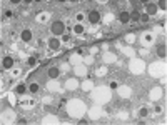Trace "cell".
Instances as JSON below:
<instances>
[{
  "mask_svg": "<svg viewBox=\"0 0 167 125\" xmlns=\"http://www.w3.org/2000/svg\"><path fill=\"white\" fill-rule=\"evenodd\" d=\"M50 30H52V33L55 35V37H60V35H64V32H65V25H64V22H53L52 27H50Z\"/></svg>",
  "mask_w": 167,
  "mask_h": 125,
  "instance_id": "cell-1",
  "label": "cell"
},
{
  "mask_svg": "<svg viewBox=\"0 0 167 125\" xmlns=\"http://www.w3.org/2000/svg\"><path fill=\"white\" fill-rule=\"evenodd\" d=\"M89 22H90V23H99L100 22V13L97 12V10L89 12Z\"/></svg>",
  "mask_w": 167,
  "mask_h": 125,
  "instance_id": "cell-2",
  "label": "cell"
},
{
  "mask_svg": "<svg viewBox=\"0 0 167 125\" xmlns=\"http://www.w3.org/2000/svg\"><path fill=\"white\" fill-rule=\"evenodd\" d=\"M49 47H50L52 50H59V48H60V40L57 39V37L50 39V40H49Z\"/></svg>",
  "mask_w": 167,
  "mask_h": 125,
  "instance_id": "cell-3",
  "label": "cell"
},
{
  "mask_svg": "<svg viewBox=\"0 0 167 125\" xmlns=\"http://www.w3.org/2000/svg\"><path fill=\"white\" fill-rule=\"evenodd\" d=\"M2 67H3V68H12L13 67V59L12 57H3V60H2Z\"/></svg>",
  "mask_w": 167,
  "mask_h": 125,
  "instance_id": "cell-4",
  "label": "cell"
},
{
  "mask_svg": "<svg viewBox=\"0 0 167 125\" xmlns=\"http://www.w3.org/2000/svg\"><path fill=\"white\" fill-rule=\"evenodd\" d=\"M146 12L149 13V15L157 13V5H155V3H146Z\"/></svg>",
  "mask_w": 167,
  "mask_h": 125,
  "instance_id": "cell-5",
  "label": "cell"
},
{
  "mask_svg": "<svg viewBox=\"0 0 167 125\" xmlns=\"http://www.w3.org/2000/svg\"><path fill=\"white\" fill-rule=\"evenodd\" d=\"M59 73H60V70L57 67H50V68H49V77H50V79H57Z\"/></svg>",
  "mask_w": 167,
  "mask_h": 125,
  "instance_id": "cell-6",
  "label": "cell"
},
{
  "mask_svg": "<svg viewBox=\"0 0 167 125\" xmlns=\"http://www.w3.org/2000/svg\"><path fill=\"white\" fill-rule=\"evenodd\" d=\"M166 52H167V48H166V45H164V44L157 47V55H159L160 59H166V55H167Z\"/></svg>",
  "mask_w": 167,
  "mask_h": 125,
  "instance_id": "cell-7",
  "label": "cell"
},
{
  "mask_svg": "<svg viewBox=\"0 0 167 125\" xmlns=\"http://www.w3.org/2000/svg\"><path fill=\"white\" fill-rule=\"evenodd\" d=\"M119 20L122 22V23H127V22L130 20V13H129V12H120V15H119Z\"/></svg>",
  "mask_w": 167,
  "mask_h": 125,
  "instance_id": "cell-8",
  "label": "cell"
},
{
  "mask_svg": "<svg viewBox=\"0 0 167 125\" xmlns=\"http://www.w3.org/2000/svg\"><path fill=\"white\" fill-rule=\"evenodd\" d=\"M22 40H24V42H30V40H32V32H30V30H24V32H22Z\"/></svg>",
  "mask_w": 167,
  "mask_h": 125,
  "instance_id": "cell-9",
  "label": "cell"
},
{
  "mask_svg": "<svg viewBox=\"0 0 167 125\" xmlns=\"http://www.w3.org/2000/svg\"><path fill=\"white\" fill-rule=\"evenodd\" d=\"M84 30H85V28H84V25H82V23H77V25L73 27V32L77 33V35H82V33H84Z\"/></svg>",
  "mask_w": 167,
  "mask_h": 125,
  "instance_id": "cell-10",
  "label": "cell"
},
{
  "mask_svg": "<svg viewBox=\"0 0 167 125\" xmlns=\"http://www.w3.org/2000/svg\"><path fill=\"white\" fill-rule=\"evenodd\" d=\"M166 7H167V0H159V5H157V8L166 10Z\"/></svg>",
  "mask_w": 167,
  "mask_h": 125,
  "instance_id": "cell-11",
  "label": "cell"
},
{
  "mask_svg": "<svg viewBox=\"0 0 167 125\" xmlns=\"http://www.w3.org/2000/svg\"><path fill=\"white\" fill-rule=\"evenodd\" d=\"M25 90H27V88H25L24 84H20V85L17 87V93H25Z\"/></svg>",
  "mask_w": 167,
  "mask_h": 125,
  "instance_id": "cell-12",
  "label": "cell"
},
{
  "mask_svg": "<svg viewBox=\"0 0 167 125\" xmlns=\"http://www.w3.org/2000/svg\"><path fill=\"white\" fill-rule=\"evenodd\" d=\"M139 17H140V13L135 10V12H132L130 13V20H139Z\"/></svg>",
  "mask_w": 167,
  "mask_h": 125,
  "instance_id": "cell-13",
  "label": "cell"
},
{
  "mask_svg": "<svg viewBox=\"0 0 167 125\" xmlns=\"http://www.w3.org/2000/svg\"><path fill=\"white\" fill-rule=\"evenodd\" d=\"M149 17H150L149 13H142V15L139 17V20H142V22H149Z\"/></svg>",
  "mask_w": 167,
  "mask_h": 125,
  "instance_id": "cell-14",
  "label": "cell"
},
{
  "mask_svg": "<svg viewBox=\"0 0 167 125\" xmlns=\"http://www.w3.org/2000/svg\"><path fill=\"white\" fill-rule=\"evenodd\" d=\"M27 64H28L30 67H33V65H35V59H33V57H28V60H27Z\"/></svg>",
  "mask_w": 167,
  "mask_h": 125,
  "instance_id": "cell-15",
  "label": "cell"
},
{
  "mask_svg": "<svg viewBox=\"0 0 167 125\" xmlns=\"http://www.w3.org/2000/svg\"><path fill=\"white\" fill-rule=\"evenodd\" d=\"M37 90H39V85H37V84H32V85H30V92H37Z\"/></svg>",
  "mask_w": 167,
  "mask_h": 125,
  "instance_id": "cell-16",
  "label": "cell"
},
{
  "mask_svg": "<svg viewBox=\"0 0 167 125\" xmlns=\"http://www.w3.org/2000/svg\"><path fill=\"white\" fill-rule=\"evenodd\" d=\"M147 113H149V110H147V108H140V115H142V117H146Z\"/></svg>",
  "mask_w": 167,
  "mask_h": 125,
  "instance_id": "cell-17",
  "label": "cell"
},
{
  "mask_svg": "<svg viewBox=\"0 0 167 125\" xmlns=\"http://www.w3.org/2000/svg\"><path fill=\"white\" fill-rule=\"evenodd\" d=\"M12 15H13V13L10 12V10H7V12H5V17H8V19H10V17H12Z\"/></svg>",
  "mask_w": 167,
  "mask_h": 125,
  "instance_id": "cell-18",
  "label": "cell"
},
{
  "mask_svg": "<svg viewBox=\"0 0 167 125\" xmlns=\"http://www.w3.org/2000/svg\"><path fill=\"white\" fill-rule=\"evenodd\" d=\"M12 3H20V2H24V0H10Z\"/></svg>",
  "mask_w": 167,
  "mask_h": 125,
  "instance_id": "cell-19",
  "label": "cell"
},
{
  "mask_svg": "<svg viewBox=\"0 0 167 125\" xmlns=\"http://www.w3.org/2000/svg\"><path fill=\"white\" fill-rule=\"evenodd\" d=\"M24 2H25V3H30V2H35V0H24Z\"/></svg>",
  "mask_w": 167,
  "mask_h": 125,
  "instance_id": "cell-20",
  "label": "cell"
},
{
  "mask_svg": "<svg viewBox=\"0 0 167 125\" xmlns=\"http://www.w3.org/2000/svg\"><path fill=\"white\" fill-rule=\"evenodd\" d=\"M140 2H142V3H149V0H140Z\"/></svg>",
  "mask_w": 167,
  "mask_h": 125,
  "instance_id": "cell-21",
  "label": "cell"
},
{
  "mask_svg": "<svg viewBox=\"0 0 167 125\" xmlns=\"http://www.w3.org/2000/svg\"><path fill=\"white\" fill-rule=\"evenodd\" d=\"M57 2H67V0H57Z\"/></svg>",
  "mask_w": 167,
  "mask_h": 125,
  "instance_id": "cell-22",
  "label": "cell"
},
{
  "mask_svg": "<svg viewBox=\"0 0 167 125\" xmlns=\"http://www.w3.org/2000/svg\"><path fill=\"white\" fill-rule=\"evenodd\" d=\"M35 2H42V0H35Z\"/></svg>",
  "mask_w": 167,
  "mask_h": 125,
  "instance_id": "cell-23",
  "label": "cell"
},
{
  "mask_svg": "<svg viewBox=\"0 0 167 125\" xmlns=\"http://www.w3.org/2000/svg\"><path fill=\"white\" fill-rule=\"evenodd\" d=\"M70 2H77V0H70Z\"/></svg>",
  "mask_w": 167,
  "mask_h": 125,
  "instance_id": "cell-24",
  "label": "cell"
}]
</instances>
